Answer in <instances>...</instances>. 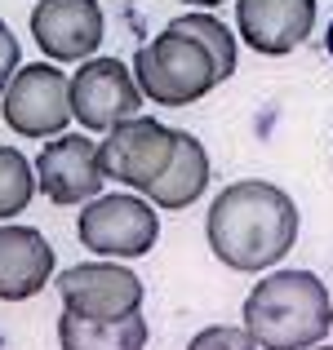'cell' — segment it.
<instances>
[{
	"label": "cell",
	"instance_id": "6da1fadb",
	"mask_svg": "<svg viewBox=\"0 0 333 350\" xmlns=\"http://www.w3.org/2000/svg\"><path fill=\"white\" fill-rule=\"evenodd\" d=\"M205 235L214 257L231 271H245V275L271 271L298 244V204L271 182H258V178L231 182L209 204Z\"/></svg>",
	"mask_w": 333,
	"mask_h": 350
},
{
	"label": "cell",
	"instance_id": "7a4b0ae2",
	"mask_svg": "<svg viewBox=\"0 0 333 350\" xmlns=\"http://www.w3.org/2000/svg\"><path fill=\"white\" fill-rule=\"evenodd\" d=\"M245 328L262 350H311L333 328V297L311 271H275L245 297Z\"/></svg>",
	"mask_w": 333,
	"mask_h": 350
},
{
	"label": "cell",
	"instance_id": "3957f363",
	"mask_svg": "<svg viewBox=\"0 0 333 350\" xmlns=\"http://www.w3.org/2000/svg\"><path fill=\"white\" fill-rule=\"evenodd\" d=\"M134 76L151 103L160 107H187L200 103L214 85H222L218 62L196 36L164 27L156 40H147L134 58Z\"/></svg>",
	"mask_w": 333,
	"mask_h": 350
},
{
	"label": "cell",
	"instance_id": "277c9868",
	"mask_svg": "<svg viewBox=\"0 0 333 350\" xmlns=\"http://www.w3.org/2000/svg\"><path fill=\"white\" fill-rule=\"evenodd\" d=\"M76 235L94 257H147L160 239V217L147 196H98L80 208Z\"/></svg>",
	"mask_w": 333,
	"mask_h": 350
},
{
	"label": "cell",
	"instance_id": "5b68a950",
	"mask_svg": "<svg viewBox=\"0 0 333 350\" xmlns=\"http://www.w3.org/2000/svg\"><path fill=\"white\" fill-rule=\"evenodd\" d=\"M173 146H178V129L160 124L151 116L120 120L103 142V169L111 182L134 187L138 196H147L164 178V169L173 160Z\"/></svg>",
	"mask_w": 333,
	"mask_h": 350
},
{
	"label": "cell",
	"instance_id": "8992f818",
	"mask_svg": "<svg viewBox=\"0 0 333 350\" xmlns=\"http://www.w3.org/2000/svg\"><path fill=\"white\" fill-rule=\"evenodd\" d=\"M5 124L23 137H58L71 124V76H62L53 62L23 67L5 89Z\"/></svg>",
	"mask_w": 333,
	"mask_h": 350
},
{
	"label": "cell",
	"instance_id": "52a82bcc",
	"mask_svg": "<svg viewBox=\"0 0 333 350\" xmlns=\"http://www.w3.org/2000/svg\"><path fill=\"white\" fill-rule=\"evenodd\" d=\"M62 310L80 319H129L143 315V280L116 262H80L58 275Z\"/></svg>",
	"mask_w": 333,
	"mask_h": 350
},
{
	"label": "cell",
	"instance_id": "ba28073f",
	"mask_svg": "<svg viewBox=\"0 0 333 350\" xmlns=\"http://www.w3.org/2000/svg\"><path fill=\"white\" fill-rule=\"evenodd\" d=\"M143 98L147 94L138 89V76H129L120 58H85L71 76V116L80 120V129L111 133L120 120L138 116Z\"/></svg>",
	"mask_w": 333,
	"mask_h": 350
},
{
	"label": "cell",
	"instance_id": "9c48e42d",
	"mask_svg": "<svg viewBox=\"0 0 333 350\" xmlns=\"http://www.w3.org/2000/svg\"><path fill=\"white\" fill-rule=\"evenodd\" d=\"M36 182H40L45 200L71 208L89 204L103 196V146L89 142L85 133H58L53 142H45V151L36 155Z\"/></svg>",
	"mask_w": 333,
	"mask_h": 350
},
{
	"label": "cell",
	"instance_id": "30bf717a",
	"mask_svg": "<svg viewBox=\"0 0 333 350\" xmlns=\"http://www.w3.org/2000/svg\"><path fill=\"white\" fill-rule=\"evenodd\" d=\"M103 9L98 0H40L32 9V36L45 58L53 62H85L103 44Z\"/></svg>",
	"mask_w": 333,
	"mask_h": 350
},
{
	"label": "cell",
	"instance_id": "8fae6325",
	"mask_svg": "<svg viewBox=\"0 0 333 350\" xmlns=\"http://www.w3.org/2000/svg\"><path fill=\"white\" fill-rule=\"evenodd\" d=\"M240 36L262 58L293 53L316 27V0H236Z\"/></svg>",
	"mask_w": 333,
	"mask_h": 350
},
{
	"label": "cell",
	"instance_id": "7c38bea8",
	"mask_svg": "<svg viewBox=\"0 0 333 350\" xmlns=\"http://www.w3.org/2000/svg\"><path fill=\"white\" fill-rule=\"evenodd\" d=\"M53 275V248L36 226H0V301H27L45 293Z\"/></svg>",
	"mask_w": 333,
	"mask_h": 350
},
{
	"label": "cell",
	"instance_id": "4fadbf2b",
	"mask_svg": "<svg viewBox=\"0 0 333 350\" xmlns=\"http://www.w3.org/2000/svg\"><path fill=\"white\" fill-rule=\"evenodd\" d=\"M209 187V151L200 146V137H191L187 129H178V146H173V160L164 169V178L147 191L156 208H187L205 196Z\"/></svg>",
	"mask_w": 333,
	"mask_h": 350
},
{
	"label": "cell",
	"instance_id": "5bb4252c",
	"mask_svg": "<svg viewBox=\"0 0 333 350\" xmlns=\"http://www.w3.org/2000/svg\"><path fill=\"white\" fill-rule=\"evenodd\" d=\"M147 319H80L71 310L58 315V346L62 350H143L147 346Z\"/></svg>",
	"mask_w": 333,
	"mask_h": 350
},
{
	"label": "cell",
	"instance_id": "9a60e30c",
	"mask_svg": "<svg viewBox=\"0 0 333 350\" xmlns=\"http://www.w3.org/2000/svg\"><path fill=\"white\" fill-rule=\"evenodd\" d=\"M36 187H40V182H36L27 155L14 151V146H0V222L23 213V208L32 204Z\"/></svg>",
	"mask_w": 333,
	"mask_h": 350
},
{
	"label": "cell",
	"instance_id": "2e32d148",
	"mask_svg": "<svg viewBox=\"0 0 333 350\" xmlns=\"http://www.w3.org/2000/svg\"><path fill=\"white\" fill-rule=\"evenodd\" d=\"M173 31H187V36H196L200 44H205L209 53H214V62H218V76L222 80H231L236 76V36L222 27V18L214 14H182V18H173Z\"/></svg>",
	"mask_w": 333,
	"mask_h": 350
},
{
	"label": "cell",
	"instance_id": "e0dca14e",
	"mask_svg": "<svg viewBox=\"0 0 333 350\" xmlns=\"http://www.w3.org/2000/svg\"><path fill=\"white\" fill-rule=\"evenodd\" d=\"M187 350H258V342L249 337V328L214 324V328H200V333L187 342Z\"/></svg>",
	"mask_w": 333,
	"mask_h": 350
},
{
	"label": "cell",
	"instance_id": "ac0fdd59",
	"mask_svg": "<svg viewBox=\"0 0 333 350\" xmlns=\"http://www.w3.org/2000/svg\"><path fill=\"white\" fill-rule=\"evenodd\" d=\"M14 76H18V40L9 31V23H0V94L9 89Z\"/></svg>",
	"mask_w": 333,
	"mask_h": 350
},
{
	"label": "cell",
	"instance_id": "d6986e66",
	"mask_svg": "<svg viewBox=\"0 0 333 350\" xmlns=\"http://www.w3.org/2000/svg\"><path fill=\"white\" fill-rule=\"evenodd\" d=\"M182 5H196V9H214V5H222V0H182Z\"/></svg>",
	"mask_w": 333,
	"mask_h": 350
},
{
	"label": "cell",
	"instance_id": "ffe728a7",
	"mask_svg": "<svg viewBox=\"0 0 333 350\" xmlns=\"http://www.w3.org/2000/svg\"><path fill=\"white\" fill-rule=\"evenodd\" d=\"M325 49H329V58H333V23H329V31H325Z\"/></svg>",
	"mask_w": 333,
	"mask_h": 350
},
{
	"label": "cell",
	"instance_id": "44dd1931",
	"mask_svg": "<svg viewBox=\"0 0 333 350\" xmlns=\"http://www.w3.org/2000/svg\"><path fill=\"white\" fill-rule=\"evenodd\" d=\"M311 350H333V346H311Z\"/></svg>",
	"mask_w": 333,
	"mask_h": 350
}]
</instances>
